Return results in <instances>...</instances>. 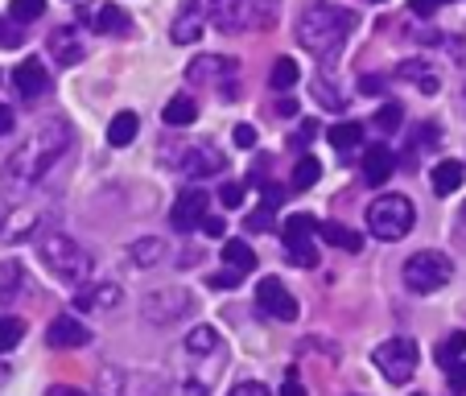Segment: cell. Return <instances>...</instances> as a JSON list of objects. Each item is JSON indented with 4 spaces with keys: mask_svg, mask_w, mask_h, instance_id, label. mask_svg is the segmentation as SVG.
Listing matches in <instances>:
<instances>
[{
    "mask_svg": "<svg viewBox=\"0 0 466 396\" xmlns=\"http://www.w3.org/2000/svg\"><path fill=\"white\" fill-rule=\"evenodd\" d=\"M46 343H50V347H87L91 343V330L79 322V318L58 314L50 322V330H46Z\"/></svg>",
    "mask_w": 466,
    "mask_h": 396,
    "instance_id": "cell-15",
    "label": "cell"
},
{
    "mask_svg": "<svg viewBox=\"0 0 466 396\" xmlns=\"http://www.w3.org/2000/svg\"><path fill=\"white\" fill-rule=\"evenodd\" d=\"M462 355H466V330H454V335L438 347V363H441V368H450V363L462 360Z\"/></svg>",
    "mask_w": 466,
    "mask_h": 396,
    "instance_id": "cell-33",
    "label": "cell"
},
{
    "mask_svg": "<svg viewBox=\"0 0 466 396\" xmlns=\"http://www.w3.org/2000/svg\"><path fill=\"white\" fill-rule=\"evenodd\" d=\"M190 310H194V301L186 298L182 289H157V293H149V298H145V318H149V322H157V326L177 322V318H186Z\"/></svg>",
    "mask_w": 466,
    "mask_h": 396,
    "instance_id": "cell-10",
    "label": "cell"
},
{
    "mask_svg": "<svg viewBox=\"0 0 466 396\" xmlns=\"http://www.w3.org/2000/svg\"><path fill=\"white\" fill-rule=\"evenodd\" d=\"M25 42V34L17 29V21H0V50H17Z\"/></svg>",
    "mask_w": 466,
    "mask_h": 396,
    "instance_id": "cell-38",
    "label": "cell"
},
{
    "mask_svg": "<svg viewBox=\"0 0 466 396\" xmlns=\"http://www.w3.org/2000/svg\"><path fill=\"white\" fill-rule=\"evenodd\" d=\"M5 376H9V368H0V380H5Z\"/></svg>",
    "mask_w": 466,
    "mask_h": 396,
    "instance_id": "cell-55",
    "label": "cell"
},
{
    "mask_svg": "<svg viewBox=\"0 0 466 396\" xmlns=\"http://www.w3.org/2000/svg\"><path fill=\"white\" fill-rule=\"evenodd\" d=\"M46 13V0H13L9 17L17 21V25H25V21H37Z\"/></svg>",
    "mask_w": 466,
    "mask_h": 396,
    "instance_id": "cell-35",
    "label": "cell"
},
{
    "mask_svg": "<svg viewBox=\"0 0 466 396\" xmlns=\"http://www.w3.org/2000/svg\"><path fill=\"white\" fill-rule=\"evenodd\" d=\"M128 260L137 264V269H153V264H161V260H166V239L149 236V239L128 244Z\"/></svg>",
    "mask_w": 466,
    "mask_h": 396,
    "instance_id": "cell-22",
    "label": "cell"
},
{
    "mask_svg": "<svg viewBox=\"0 0 466 396\" xmlns=\"http://www.w3.org/2000/svg\"><path fill=\"white\" fill-rule=\"evenodd\" d=\"M37 256L50 264V273L62 277V281H83L91 269L87 252H83L66 231H42V236H37Z\"/></svg>",
    "mask_w": 466,
    "mask_h": 396,
    "instance_id": "cell-3",
    "label": "cell"
},
{
    "mask_svg": "<svg viewBox=\"0 0 466 396\" xmlns=\"http://www.w3.org/2000/svg\"><path fill=\"white\" fill-rule=\"evenodd\" d=\"M376 368L384 371L392 384H405V380H413L417 371V343L413 339H388V343L376 347Z\"/></svg>",
    "mask_w": 466,
    "mask_h": 396,
    "instance_id": "cell-6",
    "label": "cell"
},
{
    "mask_svg": "<svg viewBox=\"0 0 466 396\" xmlns=\"http://www.w3.org/2000/svg\"><path fill=\"white\" fill-rule=\"evenodd\" d=\"M446 371H450V388H458V392H462V388H466V360H454Z\"/></svg>",
    "mask_w": 466,
    "mask_h": 396,
    "instance_id": "cell-43",
    "label": "cell"
},
{
    "mask_svg": "<svg viewBox=\"0 0 466 396\" xmlns=\"http://www.w3.org/2000/svg\"><path fill=\"white\" fill-rule=\"evenodd\" d=\"M318 231V219L314 215H289V219L281 223V239H285V252L293 256V260L301 264V269H314L318 264V252H314V244H309V236Z\"/></svg>",
    "mask_w": 466,
    "mask_h": 396,
    "instance_id": "cell-7",
    "label": "cell"
},
{
    "mask_svg": "<svg viewBox=\"0 0 466 396\" xmlns=\"http://www.w3.org/2000/svg\"><path fill=\"white\" fill-rule=\"evenodd\" d=\"M5 132H13V112L0 104V137H5Z\"/></svg>",
    "mask_w": 466,
    "mask_h": 396,
    "instance_id": "cell-52",
    "label": "cell"
},
{
    "mask_svg": "<svg viewBox=\"0 0 466 396\" xmlns=\"http://www.w3.org/2000/svg\"><path fill=\"white\" fill-rule=\"evenodd\" d=\"M314 96H318V104H326V107H335V112H339V107H343V104H347V99H343V96H339V91H330V87H326V83H314Z\"/></svg>",
    "mask_w": 466,
    "mask_h": 396,
    "instance_id": "cell-40",
    "label": "cell"
},
{
    "mask_svg": "<svg viewBox=\"0 0 466 396\" xmlns=\"http://www.w3.org/2000/svg\"><path fill=\"white\" fill-rule=\"evenodd\" d=\"M37 228H42L37 211H25V207L0 198V239H5V244H17V239H25L29 231H37Z\"/></svg>",
    "mask_w": 466,
    "mask_h": 396,
    "instance_id": "cell-12",
    "label": "cell"
},
{
    "mask_svg": "<svg viewBox=\"0 0 466 396\" xmlns=\"http://www.w3.org/2000/svg\"><path fill=\"white\" fill-rule=\"evenodd\" d=\"M326 137H330V145H335V149H355V145H360V137H363V128L355 120H343V124H335V128L326 132Z\"/></svg>",
    "mask_w": 466,
    "mask_h": 396,
    "instance_id": "cell-29",
    "label": "cell"
},
{
    "mask_svg": "<svg viewBox=\"0 0 466 396\" xmlns=\"http://www.w3.org/2000/svg\"><path fill=\"white\" fill-rule=\"evenodd\" d=\"M462 178H466V166H462V161L446 157V161H438V166H433L430 182H433V190H438V194H454L458 186H462Z\"/></svg>",
    "mask_w": 466,
    "mask_h": 396,
    "instance_id": "cell-21",
    "label": "cell"
},
{
    "mask_svg": "<svg viewBox=\"0 0 466 396\" xmlns=\"http://www.w3.org/2000/svg\"><path fill=\"white\" fill-rule=\"evenodd\" d=\"M392 169H396V157L388 145H371L363 153V178H368V186H384L392 178Z\"/></svg>",
    "mask_w": 466,
    "mask_h": 396,
    "instance_id": "cell-17",
    "label": "cell"
},
{
    "mask_svg": "<svg viewBox=\"0 0 466 396\" xmlns=\"http://www.w3.org/2000/svg\"><path fill=\"white\" fill-rule=\"evenodd\" d=\"M239 281H244V277H239V273H231V269H228V273H219V277H211V285H215V289H228V285H239Z\"/></svg>",
    "mask_w": 466,
    "mask_h": 396,
    "instance_id": "cell-48",
    "label": "cell"
},
{
    "mask_svg": "<svg viewBox=\"0 0 466 396\" xmlns=\"http://www.w3.org/2000/svg\"><path fill=\"white\" fill-rule=\"evenodd\" d=\"M318 174H322V161L306 153V157L298 161V169H293V186H298V190H309V186L318 182Z\"/></svg>",
    "mask_w": 466,
    "mask_h": 396,
    "instance_id": "cell-32",
    "label": "cell"
},
{
    "mask_svg": "<svg viewBox=\"0 0 466 396\" xmlns=\"http://www.w3.org/2000/svg\"><path fill=\"white\" fill-rule=\"evenodd\" d=\"M400 120H405L400 104H384V107L376 112V128H384V132H396V128H400Z\"/></svg>",
    "mask_w": 466,
    "mask_h": 396,
    "instance_id": "cell-37",
    "label": "cell"
},
{
    "mask_svg": "<svg viewBox=\"0 0 466 396\" xmlns=\"http://www.w3.org/2000/svg\"><path fill=\"white\" fill-rule=\"evenodd\" d=\"M203 25H207V9L198 5V0H186L182 9H177L174 25H169V37H174L177 46H190L203 37Z\"/></svg>",
    "mask_w": 466,
    "mask_h": 396,
    "instance_id": "cell-13",
    "label": "cell"
},
{
    "mask_svg": "<svg viewBox=\"0 0 466 396\" xmlns=\"http://www.w3.org/2000/svg\"><path fill=\"white\" fill-rule=\"evenodd\" d=\"M277 112H281V116H293V112H298V104H293V99H281V104H277Z\"/></svg>",
    "mask_w": 466,
    "mask_h": 396,
    "instance_id": "cell-54",
    "label": "cell"
},
{
    "mask_svg": "<svg viewBox=\"0 0 466 396\" xmlns=\"http://www.w3.org/2000/svg\"><path fill=\"white\" fill-rule=\"evenodd\" d=\"M360 91H384V79H376V75H363V79H360Z\"/></svg>",
    "mask_w": 466,
    "mask_h": 396,
    "instance_id": "cell-51",
    "label": "cell"
},
{
    "mask_svg": "<svg viewBox=\"0 0 466 396\" xmlns=\"http://www.w3.org/2000/svg\"><path fill=\"white\" fill-rule=\"evenodd\" d=\"M161 120L174 124V128H186V124H194V120H198V99H190V96H174L166 107H161Z\"/></svg>",
    "mask_w": 466,
    "mask_h": 396,
    "instance_id": "cell-23",
    "label": "cell"
},
{
    "mask_svg": "<svg viewBox=\"0 0 466 396\" xmlns=\"http://www.w3.org/2000/svg\"><path fill=\"white\" fill-rule=\"evenodd\" d=\"M318 231H322V239H326L330 248H343V252H360V248H363V236H360V231L343 228V223H322Z\"/></svg>",
    "mask_w": 466,
    "mask_h": 396,
    "instance_id": "cell-27",
    "label": "cell"
},
{
    "mask_svg": "<svg viewBox=\"0 0 466 396\" xmlns=\"http://www.w3.org/2000/svg\"><path fill=\"white\" fill-rule=\"evenodd\" d=\"M223 166H228V157L215 145H203V149H194L186 157V174L190 178H215V174H223Z\"/></svg>",
    "mask_w": 466,
    "mask_h": 396,
    "instance_id": "cell-18",
    "label": "cell"
},
{
    "mask_svg": "<svg viewBox=\"0 0 466 396\" xmlns=\"http://www.w3.org/2000/svg\"><path fill=\"white\" fill-rule=\"evenodd\" d=\"M137 132H141V120H137V112H120L112 124H107V141H112L116 149H124V145L137 141Z\"/></svg>",
    "mask_w": 466,
    "mask_h": 396,
    "instance_id": "cell-26",
    "label": "cell"
},
{
    "mask_svg": "<svg viewBox=\"0 0 466 396\" xmlns=\"http://www.w3.org/2000/svg\"><path fill=\"white\" fill-rule=\"evenodd\" d=\"M298 79H301V66L293 58H277L273 62V75H268V83H273L277 91H289Z\"/></svg>",
    "mask_w": 466,
    "mask_h": 396,
    "instance_id": "cell-28",
    "label": "cell"
},
{
    "mask_svg": "<svg viewBox=\"0 0 466 396\" xmlns=\"http://www.w3.org/2000/svg\"><path fill=\"white\" fill-rule=\"evenodd\" d=\"M400 75H405V79H417V87H421L425 96H433V91L441 87L438 75H425V62H405V66H400Z\"/></svg>",
    "mask_w": 466,
    "mask_h": 396,
    "instance_id": "cell-34",
    "label": "cell"
},
{
    "mask_svg": "<svg viewBox=\"0 0 466 396\" xmlns=\"http://www.w3.org/2000/svg\"><path fill=\"white\" fill-rule=\"evenodd\" d=\"M454 277V264H450L446 252H413L405 260V285L413 293H438L441 285H450Z\"/></svg>",
    "mask_w": 466,
    "mask_h": 396,
    "instance_id": "cell-5",
    "label": "cell"
},
{
    "mask_svg": "<svg viewBox=\"0 0 466 396\" xmlns=\"http://www.w3.org/2000/svg\"><path fill=\"white\" fill-rule=\"evenodd\" d=\"M462 223H466V211H462Z\"/></svg>",
    "mask_w": 466,
    "mask_h": 396,
    "instance_id": "cell-56",
    "label": "cell"
},
{
    "mask_svg": "<svg viewBox=\"0 0 466 396\" xmlns=\"http://www.w3.org/2000/svg\"><path fill=\"white\" fill-rule=\"evenodd\" d=\"M223 264H228L231 273L248 277L256 269V252L244 244V239H228V244H223Z\"/></svg>",
    "mask_w": 466,
    "mask_h": 396,
    "instance_id": "cell-24",
    "label": "cell"
},
{
    "mask_svg": "<svg viewBox=\"0 0 466 396\" xmlns=\"http://www.w3.org/2000/svg\"><path fill=\"white\" fill-rule=\"evenodd\" d=\"M96 29L99 34H112V37H124L132 29V17L120 9V5H104V9L96 13Z\"/></svg>",
    "mask_w": 466,
    "mask_h": 396,
    "instance_id": "cell-25",
    "label": "cell"
},
{
    "mask_svg": "<svg viewBox=\"0 0 466 396\" xmlns=\"http://www.w3.org/2000/svg\"><path fill=\"white\" fill-rule=\"evenodd\" d=\"M215 347H219V335H215L211 326H198V330H190V335H186V351H190V355L215 351Z\"/></svg>",
    "mask_w": 466,
    "mask_h": 396,
    "instance_id": "cell-30",
    "label": "cell"
},
{
    "mask_svg": "<svg viewBox=\"0 0 466 396\" xmlns=\"http://www.w3.org/2000/svg\"><path fill=\"white\" fill-rule=\"evenodd\" d=\"M75 306L79 310H116L120 306V285H87V289L75 298Z\"/></svg>",
    "mask_w": 466,
    "mask_h": 396,
    "instance_id": "cell-19",
    "label": "cell"
},
{
    "mask_svg": "<svg viewBox=\"0 0 466 396\" xmlns=\"http://www.w3.org/2000/svg\"><path fill=\"white\" fill-rule=\"evenodd\" d=\"M318 137V120H301V128L293 132V149H301V145H309Z\"/></svg>",
    "mask_w": 466,
    "mask_h": 396,
    "instance_id": "cell-41",
    "label": "cell"
},
{
    "mask_svg": "<svg viewBox=\"0 0 466 396\" xmlns=\"http://www.w3.org/2000/svg\"><path fill=\"white\" fill-rule=\"evenodd\" d=\"M182 396H207V384H186Z\"/></svg>",
    "mask_w": 466,
    "mask_h": 396,
    "instance_id": "cell-53",
    "label": "cell"
},
{
    "mask_svg": "<svg viewBox=\"0 0 466 396\" xmlns=\"http://www.w3.org/2000/svg\"><path fill=\"white\" fill-rule=\"evenodd\" d=\"M252 9L256 0H207V13L215 17V25L219 29H244L248 21H252Z\"/></svg>",
    "mask_w": 466,
    "mask_h": 396,
    "instance_id": "cell-14",
    "label": "cell"
},
{
    "mask_svg": "<svg viewBox=\"0 0 466 396\" xmlns=\"http://www.w3.org/2000/svg\"><path fill=\"white\" fill-rule=\"evenodd\" d=\"M260 228H273V207H260L256 215H248V231H260Z\"/></svg>",
    "mask_w": 466,
    "mask_h": 396,
    "instance_id": "cell-42",
    "label": "cell"
},
{
    "mask_svg": "<svg viewBox=\"0 0 466 396\" xmlns=\"http://www.w3.org/2000/svg\"><path fill=\"white\" fill-rule=\"evenodd\" d=\"M207 211H211V194H207V190H182L174 198L169 223H174V231H194L198 223L207 219Z\"/></svg>",
    "mask_w": 466,
    "mask_h": 396,
    "instance_id": "cell-11",
    "label": "cell"
},
{
    "mask_svg": "<svg viewBox=\"0 0 466 396\" xmlns=\"http://www.w3.org/2000/svg\"><path fill=\"white\" fill-rule=\"evenodd\" d=\"M104 384V396H166V384L149 371H120V368H107L99 376Z\"/></svg>",
    "mask_w": 466,
    "mask_h": 396,
    "instance_id": "cell-8",
    "label": "cell"
},
{
    "mask_svg": "<svg viewBox=\"0 0 466 396\" xmlns=\"http://www.w3.org/2000/svg\"><path fill=\"white\" fill-rule=\"evenodd\" d=\"M13 87L25 99H37L42 91H50V75H46V66H37V62L29 58V62H21V66H13Z\"/></svg>",
    "mask_w": 466,
    "mask_h": 396,
    "instance_id": "cell-16",
    "label": "cell"
},
{
    "mask_svg": "<svg viewBox=\"0 0 466 396\" xmlns=\"http://www.w3.org/2000/svg\"><path fill=\"white\" fill-rule=\"evenodd\" d=\"M198 228H203V236H211V239H219L223 231H228V228H223V219H215V215H207V219L198 223Z\"/></svg>",
    "mask_w": 466,
    "mask_h": 396,
    "instance_id": "cell-47",
    "label": "cell"
},
{
    "mask_svg": "<svg viewBox=\"0 0 466 396\" xmlns=\"http://www.w3.org/2000/svg\"><path fill=\"white\" fill-rule=\"evenodd\" d=\"M46 396H87V392H83V388H71V384H54Z\"/></svg>",
    "mask_w": 466,
    "mask_h": 396,
    "instance_id": "cell-50",
    "label": "cell"
},
{
    "mask_svg": "<svg viewBox=\"0 0 466 396\" xmlns=\"http://www.w3.org/2000/svg\"><path fill=\"white\" fill-rule=\"evenodd\" d=\"M441 5H450V0H413V13L417 17H430V13H438Z\"/></svg>",
    "mask_w": 466,
    "mask_h": 396,
    "instance_id": "cell-46",
    "label": "cell"
},
{
    "mask_svg": "<svg viewBox=\"0 0 466 396\" xmlns=\"http://www.w3.org/2000/svg\"><path fill=\"white\" fill-rule=\"evenodd\" d=\"M281 396H306V384H298V376H289L281 388Z\"/></svg>",
    "mask_w": 466,
    "mask_h": 396,
    "instance_id": "cell-49",
    "label": "cell"
},
{
    "mask_svg": "<svg viewBox=\"0 0 466 396\" xmlns=\"http://www.w3.org/2000/svg\"><path fill=\"white\" fill-rule=\"evenodd\" d=\"M256 306H260V314L277 318V322H293V318H298V298H293L277 277H264L260 281V289H256Z\"/></svg>",
    "mask_w": 466,
    "mask_h": 396,
    "instance_id": "cell-9",
    "label": "cell"
},
{
    "mask_svg": "<svg viewBox=\"0 0 466 396\" xmlns=\"http://www.w3.org/2000/svg\"><path fill=\"white\" fill-rule=\"evenodd\" d=\"M355 29V13L351 9H339L330 0H314L306 5L298 17V42L306 46L309 54L326 58V54H335L343 46V37Z\"/></svg>",
    "mask_w": 466,
    "mask_h": 396,
    "instance_id": "cell-2",
    "label": "cell"
},
{
    "mask_svg": "<svg viewBox=\"0 0 466 396\" xmlns=\"http://www.w3.org/2000/svg\"><path fill=\"white\" fill-rule=\"evenodd\" d=\"M50 50H54V58H58L62 66H71V62H79L83 54H87L75 29H54V34H50Z\"/></svg>",
    "mask_w": 466,
    "mask_h": 396,
    "instance_id": "cell-20",
    "label": "cell"
},
{
    "mask_svg": "<svg viewBox=\"0 0 466 396\" xmlns=\"http://www.w3.org/2000/svg\"><path fill=\"white\" fill-rule=\"evenodd\" d=\"M66 145H71V128H66V120H46L42 128H37L25 145H17V153L5 161V178L17 182V186L37 182V178L66 153Z\"/></svg>",
    "mask_w": 466,
    "mask_h": 396,
    "instance_id": "cell-1",
    "label": "cell"
},
{
    "mask_svg": "<svg viewBox=\"0 0 466 396\" xmlns=\"http://www.w3.org/2000/svg\"><path fill=\"white\" fill-rule=\"evenodd\" d=\"M236 145H239V149H252V145H256V128H252V124H236Z\"/></svg>",
    "mask_w": 466,
    "mask_h": 396,
    "instance_id": "cell-45",
    "label": "cell"
},
{
    "mask_svg": "<svg viewBox=\"0 0 466 396\" xmlns=\"http://www.w3.org/2000/svg\"><path fill=\"white\" fill-rule=\"evenodd\" d=\"M219 203L228 207V211H236V207H244V182H228L219 190Z\"/></svg>",
    "mask_w": 466,
    "mask_h": 396,
    "instance_id": "cell-39",
    "label": "cell"
},
{
    "mask_svg": "<svg viewBox=\"0 0 466 396\" xmlns=\"http://www.w3.org/2000/svg\"><path fill=\"white\" fill-rule=\"evenodd\" d=\"M413 223H417V211H413V203H409L405 194H384V198H376V203L368 207V228L376 231L380 239L409 236Z\"/></svg>",
    "mask_w": 466,
    "mask_h": 396,
    "instance_id": "cell-4",
    "label": "cell"
},
{
    "mask_svg": "<svg viewBox=\"0 0 466 396\" xmlns=\"http://www.w3.org/2000/svg\"><path fill=\"white\" fill-rule=\"evenodd\" d=\"M21 339H25V322H21V318H5V314H0V351H13Z\"/></svg>",
    "mask_w": 466,
    "mask_h": 396,
    "instance_id": "cell-31",
    "label": "cell"
},
{
    "mask_svg": "<svg viewBox=\"0 0 466 396\" xmlns=\"http://www.w3.org/2000/svg\"><path fill=\"white\" fill-rule=\"evenodd\" d=\"M231 396H273V392H268L264 384H256V380H244V384L231 388Z\"/></svg>",
    "mask_w": 466,
    "mask_h": 396,
    "instance_id": "cell-44",
    "label": "cell"
},
{
    "mask_svg": "<svg viewBox=\"0 0 466 396\" xmlns=\"http://www.w3.org/2000/svg\"><path fill=\"white\" fill-rule=\"evenodd\" d=\"M21 289V264H0V298H13Z\"/></svg>",
    "mask_w": 466,
    "mask_h": 396,
    "instance_id": "cell-36",
    "label": "cell"
}]
</instances>
